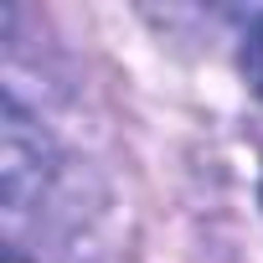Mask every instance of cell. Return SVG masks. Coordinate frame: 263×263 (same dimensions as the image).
I'll return each instance as SVG.
<instances>
[{
  "label": "cell",
  "mask_w": 263,
  "mask_h": 263,
  "mask_svg": "<svg viewBox=\"0 0 263 263\" xmlns=\"http://www.w3.org/2000/svg\"><path fill=\"white\" fill-rule=\"evenodd\" d=\"M242 72H248V83L263 93V16H258V26L248 31V47H242Z\"/></svg>",
  "instance_id": "obj_2"
},
{
  "label": "cell",
  "mask_w": 263,
  "mask_h": 263,
  "mask_svg": "<svg viewBox=\"0 0 263 263\" xmlns=\"http://www.w3.org/2000/svg\"><path fill=\"white\" fill-rule=\"evenodd\" d=\"M52 140L47 129L21 108L16 93H6V108H0V196H6V222L16 227L47 191L52 181Z\"/></svg>",
  "instance_id": "obj_1"
},
{
  "label": "cell",
  "mask_w": 263,
  "mask_h": 263,
  "mask_svg": "<svg viewBox=\"0 0 263 263\" xmlns=\"http://www.w3.org/2000/svg\"><path fill=\"white\" fill-rule=\"evenodd\" d=\"M6 263H26V258H21V253H6Z\"/></svg>",
  "instance_id": "obj_3"
}]
</instances>
